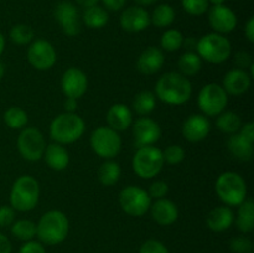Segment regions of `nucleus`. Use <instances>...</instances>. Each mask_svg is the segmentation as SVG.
<instances>
[{"instance_id": "nucleus-14", "label": "nucleus", "mask_w": 254, "mask_h": 253, "mask_svg": "<svg viewBox=\"0 0 254 253\" xmlns=\"http://www.w3.org/2000/svg\"><path fill=\"white\" fill-rule=\"evenodd\" d=\"M133 135L136 148L154 145L161 136V128L154 119L141 117L133 126Z\"/></svg>"}, {"instance_id": "nucleus-9", "label": "nucleus", "mask_w": 254, "mask_h": 253, "mask_svg": "<svg viewBox=\"0 0 254 253\" xmlns=\"http://www.w3.org/2000/svg\"><path fill=\"white\" fill-rule=\"evenodd\" d=\"M197 103L203 116L217 117L227 107L228 94L220 84L208 83L198 93Z\"/></svg>"}, {"instance_id": "nucleus-20", "label": "nucleus", "mask_w": 254, "mask_h": 253, "mask_svg": "<svg viewBox=\"0 0 254 253\" xmlns=\"http://www.w3.org/2000/svg\"><path fill=\"white\" fill-rule=\"evenodd\" d=\"M149 210H150L153 220L160 226L173 225L179 217L178 206L165 197L159 198L155 202L151 203Z\"/></svg>"}, {"instance_id": "nucleus-26", "label": "nucleus", "mask_w": 254, "mask_h": 253, "mask_svg": "<svg viewBox=\"0 0 254 253\" xmlns=\"http://www.w3.org/2000/svg\"><path fill=\"white\" fill-rule=\"evenodd\" d=\"M237 228L243 233L252 232L254 228V202L246 198L238 206L237 217H236Z\"/></svg>"}, {"instance_id": "nucleus-19", "label": "nucleus", "mask_w": 254, "mask_h": 253, "mask_svg": "<svg viewBox=\"0 0 254 253\" xmlns=\"http://www.w3.org/2000/svg\"><path fill=\"white\" fill-rule=\"evenodd\" d=\"M165 62V56L159 47L150 46L144 50L136 61V67L139 72L145 76L155 74L161 69Z\"/></svg>"}, {"instance_id": "nucleus-6", "label": "nucleus", "mask_w": 254, "mask_h": 253, "mask_svg": "<svg viewBox=\"0 0 254 253\" xmlns=\"http://www.w3.org/2000/svg\"><path fill=\"white\" fill-rule=\"evenodd\" d=\"M197 55L210 63H222L232 52L231 42L225 35L211 32L197 40Z\"/></svg>"}, {"instance_id": "nucleus-50", "label": "nucleus", "mask_w": 254, "mask_h": 253, "mask_svg": "<svg viewBox=\"0 0 254 253\" xmlns=\"http://www.w3.org/2000/svg\"><path fill=\"white\" fill-rule=\"evenodd\" d=\"M183 46H185L189 50V52H195L193 50H196L197 47V40H195L193 37H188V39H184Z\"/></svg>"}, {"instance_id": "nucleus-46", "label": "nucleus", "mask_w": 254, "mask_h": 253, "mask_svg": "<svg viewBox=\"0 0 254 253\" xmlns=\"http://www.w3.org/2000/svg\"><path fill=\"white\" fill-rule=\"evenodd\" d=\"M238 133H240L242 136H245L247 140L254 143V123H252V122H248V123H246L245 126H241Z\"/></svg>"}, {"instance_id": "nucleus-27", "label": "nucleus", "mask_w": 254, "mask_h": 253, "mask_svg": "<svg viewBox=\"0 0 254 253\" xmlns=\"http://www.w3.org/2000/svg\"><path fill=\"white\" fill-rule=\"evenodd\" d=\"M83 22L89 29H102L109 21V15L104 7L94 5V6L86 7L83 12Z\"/></svg>"}, {"instance_id": "nucleus-56", "label": "nucleus", "mask_w": 254, "mask_h": 253, "mask_svg": "<svg viewBox=\"0 0 254 253\" xmlns=\"http://www.w3.org/2000/svg\"><path fill=\"white\" fill-rule=\"evenodd\" d=\"M248 253H253V252H252V251H251V252H248Z\"/></svg>"}, {"instance_id": "nucleus-28", "label": "nucleus", "mask_w": 254, "mask_h": 253, "mask_svg": "<svg viewBox=\"0 0 254 253\" xmlns=\"http://www.w3.org/2000/svg\"><path fill=\"white\" fill-rule=\"evenodd\" d=\"M178 67L180 73L185 77L195 76L202 68V59L197 55V52H185L179 57Z\"/></svg>"}, {"instance_id": "nucleus-47", "label": "nucleus", "mask_w": 254, "mask_h": 253, "mask_svg": "<svg viewBox=\"0 0 254 253\" xmlns=\"http://www.w3.org/2000/svg\"><path fill=\"white\" fill-rule=\"evenodd\" d=\"M12 246L9 238L0 233V253H11Z\"/></svg>"}, {"instance_id": "nucleus-31", "label": "nucleus", "mask_w": 254, "mask_h": 253, "mask_svg": "<svg viewBox=\"0 0 254 253\" xmlns=\"http://www.w3.org/2000/svg\"><path fill=\"white\" fill-rule=\"evenodd\" d=\"M156 97L150 91H141L133 101V108L139 116H148L155 109Z\"/></svg>"}, {"instance_id": "nucleus-30", "label": "nucleus", "mask_w": 254, "mask_h": 253, "mask_svg": "<svg viewBox=\"0 0 254 253\" xmlns=\"http://www.w3.org/2000/svg\"><path fill=\"white\" fill-rule=\"evenodd\" d=\"M121 178V166L113 160H107L99 166L98 179L102 185L112 186L118 183Z\"/></svg>"}, {"instance_id": "nucleus-17", "label": "nucleus", "mask_w": 254, "mask_h": 253, "mask_svg": "<svg viewBox=\"0 0 254 253\" xmlns=\"http://www.w3.org/2000/svg\"><path fill=\"white\" fill-rule=\"evenodd\" d=\"M119 24L124 31L140 32L148 29L150 22V15L144 7L130 6L123 10L119 17Z\"/></svg>"}, {"instance_id": "nucleus-22", "label": "nucleus", "mask_w": 254, "mask_h": 253, "mask_svg": "<svg viewBox=\"0 0 254 253\" xmlns=\"http://www.w3.org/2000/svg\"><path fill=\"white\" fill-rule=\"evenodd\" d=\"M107 123L116 131L127 130L133 124V113L130 108L123 103H116L107 112Z\"/></svg>"}, {"instance_id": "nucleus-5", "label": "nucleus", "mask_w": 254, "mask_h": 253, "mask_svg": "<svg viewBox=\"0 0 254 253\" xmlns=\"http://www.w3.org/2000/svg\"><path fill=\"white\" fill-rule=\"evenodd\" d=\"M216 193L225 205L240 206L247 198V185L240 174L225 171L216 180Z\"/></svg>"}, {"instance_id": "nucleus-18", "label": "nucleus", "mask_w": 254, "mask_h": 253, "mask_svg": "<svg viewBox=\"0 0 254 253\" xmlns=\"http://www.w3.org/2000/svg\"><path fill=\"white\" fill-rule=\"evenodd\" d=\"M211 124L203 114H191L183 124V135L191 143H197L207 138Z\"/></svg>"}, {"instance_id": "nucleus-10", "label": "nucleus", "mask_w": 254, "mask_h": 253, "mask_svg": "<svg viewBox=\"0 0 254 253\" xmlns=\"http://www.w3.org/2000/svg\"><path fill=\"white\" fill-rule=\"evenodd\" d=\"M119 205L129 216L140 217L150 208L151 198L148 191L139 186L130 185L124 188L119 193Z\"/></svg>"}, {"instance_id": "nucleus-33", "label": "nucleus", "mask_w": 254, "mask_h": 253, "mask_svg": "<svg viewBox=\"0 0 254 253\" xmlns=\"http://www.w3.org/2000/svg\"><path fill=\"white\" fill-rule=\"evenodd\" d=\"M4 122L11 129H22L29 122L27 113L20 107H10L4 113Z\"/></svg>"}, {"instance_id": "nucleus-3", "label": "nucleus", "mask_w": 254, "mask_h": 253, "mask_svg": "<svg viewBox=\"0 0 254 253\" xmlns=\"http://www.w3.org/2000/svg\"><path fill=\"white\" fill-rule=\"evenodd\" d=\"M86 130L84 121L76 113L59 114L50 124V136L52 140L61 144H72L81 139Z\"/></svg>"}, {"instance_id": "nucleus-44", "label": "nucleus", "mask_w": 254, "mask_h": 253, "mask_svg": "<svg viewBox=\"0 0 254 253\" xmlns=\"http://www.w3.org/2000/svg\"><path fill=\"white\" fill-rule=\"evenodd\" d=\"M19 253H46L45 247L42 243L36 242V241H26L20 248Z\"/></svg>"}, {"instance_id": "nucleus-37", "label": "nucleus", "mask_w": 254, "mask_h": 253, "mask_svg": "<svg viewBox=\"0 0 254 253\" xmlns=\"http://www.w3.org/2000/svg\"><path fill=\"white\" fill-rule=\"evenodd\" d=\"M183 9L192 16H201L210 9L208 0H181Z\"/></svg>"}, {"instance_id": "nucleus-13", "label": "nucleus", "mask_w": 254, "mask_h": 253, "mask_svg": "<svg viewBox=\"0 0 254 253\" xmlns=\"http://www.w3.org/2000/svg\"><path fill=\"white\" fill-rule=\"evenodd\" d=\"M54 16L67 36H76L81 32V16L76 5L69 1H61L55 7Z\"/></svg>"}, {"instance_id": "nucleus-4", "label": "nucleus", "mask_w": 254, "mask_h": 253, "mask_svg": "<svg viewBox=\"0 0 254 253\" xmlns=\"http://www.w3.org/2000/svg\"><path fill=\"white\" fill-rule=\"evenodd\" d=\"M40 197L39 181L30 175H22L15 180L10 192V205L14 210L27 212L36 207Z\"/></svg>"}, {"instance_id": "nucleus-35", "label": "nucleus", "mask_w": 254, "mask_h": 253, "mask_svg": "<svg viewBox=\"0 0 254 253\" xmlns=\"http://www.w3.org/2000/svg\"><path fill=\"white\" fill-rule=\"evenodd\" d=\"M183 42L184 36L179 30H166V31L161 35L160 45L161 47H163V50H165V51L168 52L178 51L179 49L183 47Z\"/></svg>"}, {"instance_id": "nucleus-51", "label": "nucleus", "mask_w": 254, "mask_h": 253, "mask_svg": "<svg viewBox=\"0 0 254 253\" xmlns=\"http://www.w3.org/2000/svg\"><path fill=\"white\" fill-rule=\"evenodd\" d=\"M101 1V0H76V2L78 5H81L82 7H91V6H94V5H97L98 2Z\"/></svg>"}, {"instance_id": "nucleus-11", "label": "nucleus", "mask_w": 254, "mask_h": 253, "mask_svg": "<svg viewBox=\"0 0 254 253\" xmlns=\"http://www.w3.org/2000/svg\"><path fill=\"white\" fill-rule=\"evenodd\" d=\"M45 138L36 128H25L17 138V149L24 159L29 161H37L44 156Z\"/></svg>"}, {"instance_id": "nucleus-42", "label": "nucleus", "mask_w": 254, "mask_h": 253, "mask_svg": "<svg viewBox=\"0 0 254 253\" xmlns=\"http://www.w3.org/2000/svg\"><path fill=\"white\" fill-rule=\"evenodd\" d=\"M15 221V210L11 206H0V227L11 226Z\"/></svg>"}, {"instance_id": "nucleus-7", "label": "nucleus", "mask_w": 254, "mask_h": 253, "mask_svg": "<svg viewBox=\"0 0 254 253\" xmlns=\"http://www.w3.org/2000/svg\"><path fill=\"white\" fill-rule=\"evenodd\" d=\"M163 151L154 145L138 148L133 158V170L141 179H153L164 166Z\"/></svg>"}, {"instance_id": "nucleus-53", "label": "nucleus", "mask_w": 254, "mask_h": 253, "mask_svg": "<svg viewBox=\"0 0 254 253\" xmlns=\"http://www.w3.org/2000/svg\"><path fill=\"white\" fill-rule=\"evenodd\" d=\"M4 49H5V37L4 35L0 32V56H1V54L4 52Z\"/></svg>"}, {"instance_id": "nucleus-2", "label": "nucleus", "mask_w": 254, "mask_h": 253, "mask_svg": "<svg viewBox=\"0 0 254 253\" xmlns=\"http://www.w3.org/2000/svg\"><path fill=\"white\" fill-rule=\"evenodd\" d=\"M69 222L67 216L59 210L44 213L36 225V236L42 243L49 246L59 245L68 235Z\"/></svg>"}, {"instance_id": "nucleus-41", "label": "nucleus", "mask_w": 254, "mask_h": 253, "mask_svg": "<svg viewBox=\"0 0 254 253\" xmlns=\"http://www.w3.org/2000/svg\"><path fill=\"white\" fill-rule=\"evenodd\" d=\"M169 191V186L165 181H155L150 185L149 188V196L150 198H155V200H159V198H164L166 196Z\"/></svg>"}, {"instance_id": "nucleus-32", "label": "nucleus", "mask_w": 254, "mask_h": 253, "mask_svg": "<svg viewBox=\"0 0 254 253\" xmlns=\"http://www.w3.org/2000/svg\"><path fill=\"white\" fill-rule=\"evenodd\" d=\"M175 20V10L169 4H160L154 9L150 16V22L156 27H168Z\"/></svg>"}, {"instance_id": "nucleus-55", "label": "nucleus", "mask_w": 254, "mask_h": 253, "mask_svg": "<svg viewBox=\"0 0 254 253\" xmlns=\"http://www.w3.org/2000/svg\"><path fill=\"white\" fill-rule=\"evenodd\" d=\"M4 73H5V66L2 62H0V79L4 77Z\"/></svg>"}, {"instance_id": "nucleus-29", "label": "nucleus", "mask_w": 254, "mask_h": 253, "mask_svg": "<svg viewBox=\"0 0 254 253\" xmlns=\"http://www.w3.org/2000/svg\"><path fill=\"white\" fill-rule=\"evenodd\" d=\"M216 126L222 133L235 134L242 126V119L235 112H222L217 116Z\"/></svg>"}, {"instance_id": "nucleus-24", "label": "nucleus", "mask_w": 254, "mask_h": 253, "mask_svg": "<svg viewBox=\"0 0 254 253\" xmlns=\"http://www.w3.org/2000/svg\"><path fill=\"white\" fill-rule=\"evenodd\" d=\"M44 158L49 168L52 170L61 171L68 166L69 164V154L64 145L59 143L50 144L45 148Z\"/></svg>"}, {"instance_id": "nucleus-23", "label": "nucleus", "mask_w": 254, "mask_h": 253, "mask_svg": "<svg viewBox=\"0 0 254 253\" xmlns=\"http://www.w3.org/2000/svg\"><path fill=\"white\" fill-rule=\"evenodd\" d=\"M235 215L230 206H218L210 211L206 218L208 228L215 232H223L232 226Z\"/></svg>"}, {"instance_id": "nucleus-54", "label": "nucleus", "mask_w": 254, "mask_h": 253, "mask_svg": "<svg viewBox=\"0 0 254 253\" xmlns=\"http://www.w3.org/2000/svg\"><path fill=\"white\" fill-rule=\"evenodd\" d=\"M226 0H208L210 4H212V6H217V5H225Z\"/></svg>"}, {"instance_id": "nucleus-39", "label": "nucleus", "mask_w": 254, "mask_h": 253, "mask_svg": "<svg viewBox=\"0 0 254 253\" xmlns=\"http://www.w3.org/2000/svg\"><path fill=\"white\" fill-rule=\"evenodd\" d=\"M230 247L236 253H248L252 251L253 245L250 238L240 236V237H235L231 240Z\"/></svg>"}, {"instance_id": "nucleus-52", "label": "nucleus", "mask_w": 254, "mask_h": 253, "mask_svg": "<svg viewBox=\"0 0 254 253\" xmlns=\"http://www.w3.org/2000/svg\"><path fill=\"white\" fill-rule=\"evenodd\" d=\"M134 1H135V4L138 5V6L145 7V6H150V5H154L158 0H134Z\"/></svg>"}, {"instance_id": "nucleus-36", "label": "nucleus", "mask_w": 254, "mask_h": 253, "mask_svg": "<svg viewBox=\"0 0 254 253\" xmlns=\"http://www.w3.org/2000/svg\"><path fill=\"white\" fill-rule=\"evenodd\" d=\"M10 39L16 45L30 44L34 39V30L25 24H17L10 30Z\"/></svg>"}, {"instance_id": "nucleus-21", "label": "nucleus", "mask_w": 254, "mask_h": 253, "mask_svg": "<svg viewBox=\"0 0 254 253\" xmlns=\"http://www.w3.org/2000/svg\"><path fill=\"white\" fill-rule=\"evenodd\" d=\"M251 76L248 72L243 69L233 68L226 73L223 77L222 87L227 94L232 96H241L246 93L251 87Z\"/></svg>"}, {"instance_id": "nucleus-34", "label": "nucleus", "mask_w": 254, "mask_h": 253, "mask_svg": "<svg viewBox=\"0 0 254 253\" xmlns=\"http://www.w3.org/2000/svg\"><path fill=\"white\" fill-rule=\"evenodd\" d=\"M11 233L21 241H31L36 236V223L30 220H19L12 223Z\"/></svg>"}, {"instance_id": "nucleus-1", "label": "nucleus", "mask_w": 254, "mask_h": 253, "mask_svg": "<svg viewBox=\"0 0 254 253\" xmlns=\"http://www.w3.org/2000/svg\"><path fill=\"white\" fill-rule=\"evenodd\" d=\"M155 93L164 103L181 106L191 98L192 86L188 77L179 72H168L156 82Z\"/></svg>"}, {"instance_id": "nucleus-48", "label": "nucleus", "mask_w": 254, "mask_h": 253, "mask_svg": "<svg viewBox=\"0 0 254 253\" xmlns=\"http://www.w3.org/2000/svg\"><path fill=\"white\" fill-rule=\"evenodd\" d=\"M245 35L250 42H254V17H250L245 27Z\"/></svg>"}, {"instance_id": "nucleus-16", "label": "nucleus", "mask_w": 254, "mask_h": 253, "mask_svg": "<svg viewBox=\"0 0 254 253\" xmlns=\"http://www.w3.org/2000/svg\"><path fill=\"white\" fill-rule=\"evenodd\" d=\"M208 22L217 34H230L237 26V16L226 5H217L208 9Z\"/></svg>"}, {"instance_id": "nucleus-49", "label": "nucleus", "mask_w": 254, "mask_h": 253, "mask_svg": "<svg viewBox=\"0 0 254 253\" xmlns=\"http://www.w3.org/2000/svg\"><path fill=\"white\" fill-rule=\"evenodd\" d=\"M77 106H78L77 99L68 98V97H67V99L64 101V109H66V112H68V113H74V111L77 109Z\"/></svg>"}, {"instance_id": "nucleus-45", "label": "nucleus", "mask_w": 254, "mask_h": 253, "mask_svg": "<svg viewBox=\"0 0 254 253\" xmlns=\"http://www.w3.org/2000/svg\"><path fill=\"white\" fill-rule=\"evenodd\" d=\"M106 10L109 11H119L124 7L127 0H101Z\"/></svg>"}, {"instance_id": "nucleus-12", "label": "nucleus", "mask_w": 254, "mask_h": 253, "mask_svg": "<svg viewBox=\"0 0 254 253\" xmlns=\"http://www.w3.org/2000/svg\"><path fill=\"white\" fill-rule=\"evenodd\" d=\"M55 47L46 40H36L27 49V60L35 69L46 71L56 63Z\"/></svg>"}, {"instance_id": "nucleus-15", "label": "nucleus", "mask_w": 254, "mask_h": 253, "mask_svg": "<svg viewBox=\"0 0 254 253\" xmlns=\"http://www.w3.org/2000/svg\"><path fill=\"white\" fill-rule=\"evenodd\" d=\"M61 88L64 96L68 98H81L88 88V79L86 73L79 68L71 67L62 74Z\"/></svg>"}, {"instance_id": "nucleus-43", "label": "nucleus", "mask_w": 254, "mask_h": 253, "mask_svg": "<svg viewBox=\"0 0 254 253\" xmlns=\"http://www.w3.org/2000/svg\"><path fill=\"white\" fill-rule=\"evenodd\" d=\"M233 63L237 66L238 69H243L246 71L247 68H250L251 66L253 64L252 57L248 52L245 51H240L235 55V59H233Z\"/></svg>"}, {"instance_id": "nucleus-25", "label": "nucleus", "mask_w": 254, "mask_h": 253, "mask_svg": "<svg viewBox=\"0 0 254 253\" xmlns=\"http://www.w3.org/2000/svg\"><path fill=\"white\" fill-rule=\"evenodd\" d=\"M227 146L230 153L235 156L236 159L241 161H248L253 156V143L247 140L245 136L241 135L240 133H235L230 136L227 141Z\"/></svg>"}, {"instance_id": "nucleus-38", "label": "nucleus", "mask_w": 254, "mask_h": 253, "mask_svg": "<svg viewBox=\"0 0 254 253\" xmlns=\"http://www.w3.org/2000/svg\"><path fill=\"white\" fill-rule=\"evenodd\" d=\"M164 161H166L170 165H176L181 163L185 158V150L180 145H169L165 150L163 151Z\"/></svg>"}, {"instance_id": "nucleus-40", "label": "nucleus", "mask_w": 254, "mask_h": 253, "mask_svg": "<svg viewBox=\"0 0 254 253\" xmlns=\"http://www.w3.org/2000/svg\"><path fill=\"white\" fill-rule=\"evenodd\" d=\"M139 253H169V251L160 241L148 240L141 245Z\"/></svg>"}, {"instance_id": "nucleus-8", "label": "nucleus", "mask_w": 254, "mask_h": 253, "mask_svg": "<svg viewBox=\"0 0 254 253\" xmlns=\"http://www.w3.org/2000/svg\"><path fill=\"white\" fill-rule=\"evenodd\" d=\"M92 150L103 159H112L117 156L122 148V139L118 131L109 126H99L91 134Z\"/></svg>"}]
</instances>
